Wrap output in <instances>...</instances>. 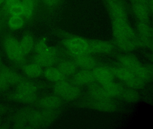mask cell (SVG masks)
<instances>
[{
	"label": "cell",
	"instance_id": "cell-1",
	"mask_svg": "<svg viewBox=\"0 0 153 129\" xmlns=\"http://www.w3.org/2000/svg\"><path fill=\"white\" fill-rule=\"evenodd\" d=\"M122 66L128 68L135 75L143 80H149L151 78L150 70L142 64L136 57L129 55H123L119 57Z\"/></svg>",
	"mask_w": 153,
	"mask_h": 129
},
{
	"label": "cell",
	"instance_id": "cell-2",
	"mask_svg": "<svg viewBox=\"0 0 153 129\" xmlns=\"http://www.w3.org/2000/svg\"><path fill=\"white\" fill-rule=\"evenodd\" d=\"M114 77L123 82L128 88L132 89L142 88L145 85V81L135 75L128 68L117 66L111 69Z\"/></svg>",
	"mask_w": 153,
	"mask_h": 129
},
{
	"label": "cell",
	"instance_id": "cell-3",
	"mask_svg": "<svg viewBox=\"0 0 153 129\" xmlns=\"http://www.w3.org/2000/svg\"><path fill=\"white\" fill-rule=\"evenodd\" d=\"M63 45L74 57L91 53L89 41L79 37H71L64 39Z\"/></svg>",
	"mask_w": 153,
	"mask_h": 129
},
{
	"label": "cell",
	"instance_id": "cell-4",
	"mask_svg": "<svg viewBox=\"0 0 153 129\" xmlns=\"http://www.w3.org/2000/svg\"><path fill=\"white\" fill-rule=\"evenodd\" d=\"M3 46L7 56L16 63H22L25 56L20 46V43L15 37L7 36L4 38Z\"/></svg>",
	"mask_w": 153,
	"mask_h": 129
},
{
	"label": "cell",
	"instance_id": "cell-5",
	"mask_svg": "<svg viewBox=\"0 0 153 129\" xmlns=\"http://www.w3.org/2000/svg\"><path fill=\"white\" fill-rule=\"evenodd\" d=\"M53 90L56 96L67 100H74L81 95V90L78 86L65 80L56 82Z\"/></svg>",
	"mask_w": 153,
	"mask_h": 129
},
{
	"label": "cell",
	"instance_id": "cell-6",
	"mask_svg": "<svg viewBox=\"0 0 153 129\" xmlns=\"http://www.w3.org/2000/svg\"><path fill=\"white\" fill-rule=\"evenodd\" d=\"M112 26L114 40L134 39L137 38V33L128 23L127 20H112Z\"/></svg>",
	"mask_w": 153,
	"mask_h": 129
},
{
	"label": "cell",
	"instance_id": "cell-7",
	"mask_svg": "<svg viewBox=\"0 0 153 129\" xmlns=\"http://www.w3.org/2000/svg\"><path fill=\"white\" fill-rule=\"evenodd\" d=\"M83 104L85 107L106 113L114 112L117 108L116 104L111 99H97L89 96V98L84 99Z\"/></svg>",
	"mask_w": 153,
	"mask_h": 129
},
{
	"label": "cell",
	"instance_id": "cell-8",
	"mask_svg": "<svg viewBox=\"0 0 153 129\" xmlns=\"http://www.w3.org/2000/svg\"><path fill=\"white\" fill-rule=\"evenodd\" d=\"M137 36L140 46L151 48L153 46L152 28L148 22H138L137 25Z\"/></svg>",
	"mask_w": 153,
	"mask_h": 129
},
{
	"label": "cell",
	"instance_id": "cell-9",
	"mask_svg": "<svg viewBox=\"0 0 153 129\" xmlns=\"http://www.w3.org/2000/svg\"><path fill=\"white\" fill-rule=\"evenodd\" d=\"M95 80L102 85L113 81L114 76L111 69L105 66H96L92 70Z\"/></svg>",
	"mask_w": 153,
	"mask_h": 129
},
{
	"label": "cell",
	"instance_id": "cell-10",
	"mask_svg": "<svg viewBox=\"0 0 153 129\" xmlns=\"http://www.w3.org/2000/svg\"><path fill=\"white\" fill-rule=\"evenodd\" d=\"M112 20H127V12L124 4L120 0L107 4Z\"/></svg>",
	"mask_w": 153,
	"mask_h": 129
},
{
	"label": "cell",
	"instance_id": "cell-11",
	"mask_svg": "<svg viewBox=\"0 0 153 129\" xmlns=\"http://www.w3.org/2000/svg\"><path fill=\"white\" fill-rule=\"evenodd\" d=\"M73 82L77 86L90 85L96 81L93 71L91 70H81L73 75Z\"/></svg>",
	"mask_w": 153,
	"mask_h": 129
},
{
	"label": "cell",
	"instance_id": "cell-12",
	"mask_svg": "<svg viewBox=\"0 0 153 129\" xmlns=\"http://www.w3.org/2000/svg\"><path fill=\"white\" fill-rule=\"evenodd\" d=\"M89 43L91 53L108 54L113 50V44L109 41L95 39L90 40Z\"/></svg>",
	"mask_w": 153,
	"mask_h": 129
},
{
	"label": "cell",
	"instance_id": "cell-13",
	"mask_svg": "<svg viewBox=\"0 0 153 129\" xmlns=\"http://www.w3.org/2000/svg\"><path fill=\"white\" fill-rule=\"evenodd\" d=\"M73 61L78 67L82 70H91L97 66V62L95 58L90 55L74 57Z\"/></svg>",
	"mask_w": 153,
	"mask_h": 129
},
{
	"label": "cell",
	"instance_id": "cell-14",
	"mask_svg": "<svg viewBox=\"0 0 153 129\" xmlns=\"http://www.w3.org/2000/svg\"><path fill=\"white\" fill-rule=\"evenodd\" d=\"M132 10L138 22H148L151 14L148 4H132Z\"/></svg>",
	"mask_w": 153,
	"mask_h": 129
},
{
	"label": "cell",
	"instance_id": "cell-15",
	"mask_svg": "<svg viewBox=\"0 0 153 129\" xmlns=\"http://www.w3.org/2000/svg\"><path fill=\"white\" fill-rule=\"evenodd\" d=\"M61 104L60 98L57 96L50 95L42 98L39 101L41 107L46 110H54Z\"/></svg>",
	"mask_w": 153,
	"mask_h": 129
},
{
	"label": "cell",
	"instance_id": "cell-16",
	"mask_svg": "<svg viewBox=\"0 0 153 129\" xmlns=\"http://www.w3.org/2000/svg\"><path fill=\"white\" fill-rule=\"evenodd\" d=\"M0 72L10 85H17L22 80V77L19 73L7 66L1 65L0 67Z\"/></svg>",
	"mask_w": 153,
	"mask_h": 129
},
{
	"label": "cell",
	"instance_id": "cell-17",
	"mask_svg": "<svg viewBox=\"0 0 153 129\" xmlns=\"http://www.w3.org/2000/svg\"><path fill=\"white\" fill-rule=\"evenodd\" d=\"M43 73L47 80L55 83L65 80L66 78V76L58 67H47L43 71Z\"/></svg>",
	"mask_w": 153,
	"mask_h": 129
},
{
	"label": "cell",
	"instance_id": "cell-18",
	"mask_svg": "<svg viewBox=\"0 0 153 129\" xmlns=\"http://www.w3.org/2000/svg\"><path fill=\"white\" fill-rule=\"evenodd\" d=\"M114 44L120 49L125 52L136 50L140 46L138 37L134 39L114 40Z\"/></svg>",
	"mask_w": 153,
	"mask_h": 129
},
{
	"label": "cell",
	"instance_id": "cell-19",
	"mask_svg": "<svg viewBox=\"0 0 153 129\" xmlns=\"http://www.w3.org/2000/svg\"><path fill=\"white\" fill-rule=\"evenodd\" d=\"M42 68L38 64L34 62L25 64L22 67V70L28 78L36 79L40 77L43 73Z\"/></svg>",
	"mask_w": 153,
	"mask_h": 129
},
{
	"label": "cell",
	"instance_id": "cell-20",
	"mask_svg": "<svg viewBox=\"0 0 153 129\" xmlns=\"http://www.w3.org/2000/svg\"><path fill=\"white\" fill-rule=\"evenodd\" d=\"M88 92L89 96L97 99H111L107 95L102 85L94 83L89 85Z\"/></svg>",
	"mask_w": 153,
	"mask_h": 129
},
{
	"label": "cell",
	"instance_id": "cell-21",
	"mask_svg": "<svg viewBox=\"0 0 153 129\" xmlns=\"http://www.w3.org/2000/svg\"><path fill=\"white\" fill-rule=\"evenodd\" d=\"M102 86L111 98L120 96L124 89V87L121 84L114 81Z\"/></svg>",
	"mask_w": 153,
	"mask_h": 129
},
{
	"label": "cell",
	"instance_id": "cell-22",
	"mask_svg": "<svg viewBox=\"0 0 153 129\" xmlns=\"http://www.w3.org/2000/svg\"><path fill=\"white\" fill-rule=\"evenodd\" d=\"M10 99L17 102L24 103H33L36 98V94L16 91L10 95Z\"/></svg>",
	"mask_w": 153,
	"mask_h": 129
},
{
	"label": "cell",
	"instance_id": "cell-23",
	"mask_svg": "<svg viewBox=\"0 0 153 129\" xmlns=\"http://www.w3.org/2000/svg\"><path fill=\"white\" fill-rule=\"evenodd\" d=\"M58 68L65 76H73L78 71V66L74 61L63 60L60 62Z\"/></svg>",
	"mask_w": 153,
	"mask_h": 129
},
{
	"label": "cell",
	"instance_id": "cell-24",
	"mask_svg": "<svg viewBox=\"0 0 153 129\" xmlns=\"http://www.w3.org/2000/svg\"><path fill=\"white\" fill-rule=\"evenodd\" d=\"M58 56L42 55L36 54L34 58V62L38 64L42 67H51L54 65L58 61Z\"/></svg>",
	"mask_w": 153,
	"mask_h": 129
},
{
	"label": "cell",
	"instance_id": "cell-25",
	"mask_svg": "<svg viewBox=\"0 0 153 129\" xmlns=\"http://www.w3.org/2000/svg\"><path fill=\"white\" fill-rule=\"evenodd\" d=\"M22 51L25 56L27 55L33 50L34 46V40L33 36L29 34H25L19 41Z\"/></svg>",
	"mask_w": 153,
	"mask_h": 129
},
{
	"label": "cell",
	"instance_id": "cell-26",
	"mask_svg": "<svg viewBox=\"0 0 153 129\" xmlns=\"http://www.w3.org/2000/svg\"><path fill=\"white\" fill-rule=\"evenodd\" d=\"M16 90L26 93L36 94L37 88L36 85L33 82L27 80L22 79V80L17 85Z\"/></svg>",
	"mask_w": 153,
	"mask_h": 129
},
{
	"label": "cell",
	"instance_id": "cell-27",
	"mask_svg": "<svg viewBox=\"0 0 153 129\" xmlns=\"http://www.w3.org/2000/svg\"><path fill=\"white\" fill-rule=\"evenodd\" d=\"M22 3L24 9L23 17L26 19H30L33 16L35 10L36 0H23Z\"/></svg>",
	"mask_w": 153,
	"mask_h": 129
},
{
	"label": "cell",
	"instance_id": "cell-28",
	"mask_svg": "<svg viewBox=\"0 0 153 129\" xmlns=\"http://www.w3.org/2000/svg\"><path fill=\"white\" fill-rule=\"evenodd\" d=\"M25 24V19L23 16H10L8 21L9 27L14 30L22 28Z\"/></svg>",
	"mask_w": 153,
	"mask_h": 129
},
{
	"label": "cell",
	"instance_id": "cell-29",
	"mask_svg": "<svg viewBox=\"0 0 153 129\" xmlns=\"http://www.w3.org/2000/svg\"><path fill=\"white\" fill-rule=\"evenodd\" d=\"M123 99L129 102H136L140 99L139 94L134 89L124 88L122 94L121 95Z\"/></svg>",
	"mask_w": 153,
	"mask_h": 129
},
{
	"label": "cell",
	"instance_id": "cell-30",
	"mask_svg": "<svg viewBox=\"0 0 153 129\" xmlns=\"http://www.w3.org/2000/svg\"><path fill=\"white\" fill-rule=\"evenodd\" d=\"M7 9L10 16H24V7L22 1H20L10 4Z\"/></svg>",
	"mask_w": 153,
	"mask_h": 129
},
{
	"label": "cell",
	"instance_id": "cell-31",
	"mask_svg": "<svg viewBox=\"0 0 153 129\" xmlns=\"http://www.w3.org/2000/svg\"><path fill=\"white\" fill-rule=\"evenodd\" d=\"M48 45L45 38L40 39L34 47V50L36 54L41 55L48 48Z\"/></svg>",
	"mask_w": 153,
	"mask_h": 129
},
{
	"label": "cell",
	"instance_id": "cell-32",
	"mask_svg": "<svg viewBox=\"0 0 153 129\" xmlns=\"http://www.w3.org/2000/svg\"><path fill=\"white\" fill-rule=\"evenodd\" d=\"M9 83L0 72V91H5L8 89L10 86Z\"/></svg>",
	"mask_w": 153,
	"mask_h": 129
},
{
	"label": "cell",
	"instance_id": "cell-33",
	"mask_svg": "<svg viewBox=\"0 0 153 129\" xmlns=\"http://www.w3.org/2000/svg\"><path fill=\"white\" fill-rule=\"evenodd\" d=\"M60 0H43L44 3L48 7H54L59 3Z\"/></svg>",
	"mask_w": 153,
	"mask_h": 129
},
{
	"label": "cell",
	"instance_id": "cell-34",
	"mask_svg": "<svg viewBox=\"0 0 153 129\" xmlns=\"http://www.w3.org/2000/svg\"><path fill=\"white\" fill-rule=\"evenodd\" d=\"M149 0H131L132 4H148Z\"/></svg>",
	"mask_w": 153,
	"mask_h": 129
},
{
	"label": "cell",
	"instance_id": "cell-35",
	"mask_svg": "<svg viewBox=\"0 0 153 129\" xmlns=\"http://www.w3.org/2000/svg\"><path fill=\"white\" fill-rule=\"evenodd\" d=\"M5 1L6 6L7 7L10 4L16 2L18 1H19V0H5Z\"/></svg>",
	"mask_w": 153,
	"mask_h": 129
},
{
	"label": "cell",
	"instance_id": "cell-36",
	"mask_svg": "<svg viewBox=\"0 0 153 129\" xmlns=\"http://www.w3.org/2000/svg\"><path fill=\"white\" fill-rule=\"evenodd\" d=\"M104 1H105L107 4H108L112 3L115 2L119 0H104Z\"/></svg>",
	"mask_w": 153,
	"mask_h": 129
},
{
	"label": "cell",
	"instance_id": "cell-37",
	"mask_svg": "<svg viewBox=\"0 0 153 129\" xmlns=\"http://www.w3.org/2000/svg\"><path fill=\"white\" fill-rule=\"evenodd\" d=\"M1 65H2V61H1V56L0 55V67H1Z\"/></svg>",
	"mask_w": 153,
	"mask_h": 129
},
{
	"label": "cell",
	"instance_id": "cell-38",
	"mask_svg": "<svg viewBox=\"0 0 153 129\" xmlns=\"http://www.w3.org/2000/svg\"><path fill=\"white\" fill-rule=\"evenodd\" d=\"M4 1H5V0H0V5H1V4L3 3Z\"/></svg>",
	"mask_w": 153,
	"mask_h": 129
}]
</instances>
